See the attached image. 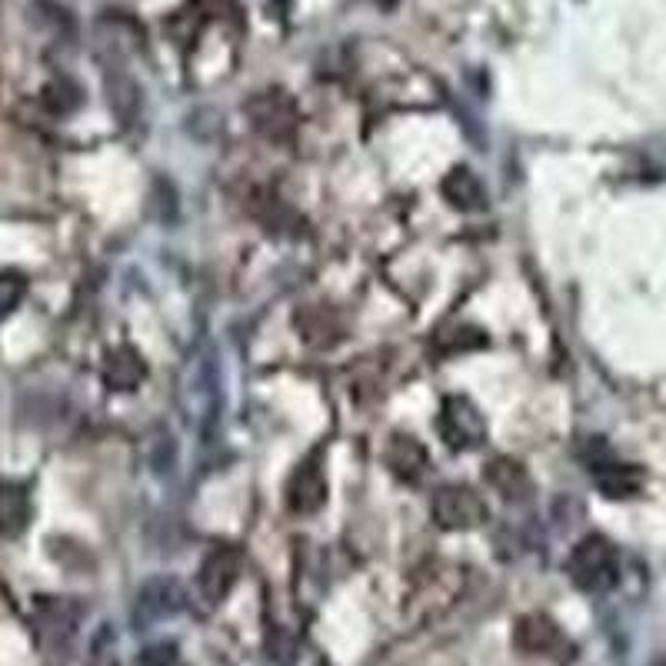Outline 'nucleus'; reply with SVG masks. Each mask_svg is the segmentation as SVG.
Returning <instances> with one entry per match:
<instances>
[{"label":"nucleus","mask_w":666,"mask_h":666,"mask_svg":"<svg viewBox=\"0 0 666 666\" xmlns=\"http://www.w3.org/2000/svg\"><path fill=\"white\" fill-rule=\"evenodd\" d=\"M107 91H110V107L117 110V117H120L123 123H130L133 117H138V107H141L138 84H133L127 74L107 78Z\"/></svg>","instance_id":"nucleus-15"},{"label":"nucleus","mask_w":666,"mask_h":666,"mask_svg":"<svg viewBox=\"0 0 666 666\" xmlns=\"http://www.w3.org/2000/svg\"><path fill=\"white\" fill-rule=\"evenodd\" d=\"M147 377V364L138 350L130 347H120V350H110L107 360H104V380L110 390H133L141 386V380Z\"/></svg>","instance_id":"nucleus-9"},{"label":"nucleus","mask_w":666,"mask_h":666,"mask_svg":"<svg viewBox=\"0 0 666 666\" xmlns=\"http://www.w3.org/2000/svg\"><path fill=\"white\" fill-rule=\"evenodd\" d=\"M487 484L503 497V500H523V497H530V490H533V480H530V474H526V466L523 463H516V460H510V456H497L490 466H487Z\"/></svg>","instance_id":"nucleus-7"},{"label":"nucleus","mask_w":666,"mask_h":666,"mask_svg":"<svg viewBox=\"0 0 666 666\" xmlns=\"http://www.w3.org/2000/svg\"><path fill=\"white\" fill-rule=\"evenodd\" d=\"M27 523H31L27 490L17 484H4L0 487V533H4V537H17Z\"/></svg>","instance_id":"nucleus-13"},{"label":"nucleus","mask_w":666,"mask_h":666,"mask_svg":"<svg viewBox=\"0 0 666 666\" xmlns=\"http://www.w3.org/2000/svg\"><path fill=\"white\" fill-rule=\"evenodd\" d=\"M27 297V277L17 271H0V320L11 317Z\"/></svg>","instance_id":"nucleus-16"},{"label":"nucleus","mask_w":666,"mask_h":666,"mask_svg":"<svg viewBox=\"0 0 666 666\" xmlns=\"http://www.w3.org/2000/svg\"><path fill=\"white\" fill-rule=\"evenodd\" d=\"M430 513L443 530H466L487 520V503L471 487H443L433 493Z\"/></svg>","instance_id":"nucleus-2"},{"label":"nucleus","mask_w":666,"mask_h":666,"mask_svg":"<svg viewBox=\"0 0 666 666\" xmlns=\"http://www.w3.org/2000/svg\"><path fill=\"white\" fill-rule=\"evenodd\" d=\"M386 463H390V471L396 477L417 480L424 474V466H427V453L414 437H393L390 447H386Z\"/></svg>","instance_id":"nucleus-12"},{"label":"nucleus","mask_w":666,"mask_h":666,"mask_svg":"<svg viewBox=\"0 0 666 666\" xmlns=\"http://www.w3.org/2000/svg\"><path fill=\"white\" fill-rule=\"evenodd\" d=\"M443 197L456 211H480L487 204V187L480 183L477 174H471L466 167H456L443 180Z\"/></svg>","instance_id":"nucleus-10"},{"label":"nucleus","mask_w":666,"mask_h":666,"mask_svg":"<svg viewBox=\"0 0 666 666\" xmlns=\"http://www.w3.org/2000/svg\"><path fill=\"white\" fill-rule=\"evenodd\" d=\"M440 437L447 440V447L466 450V447H477L487 437V424L471 400L450 396L440 411Z\"/></svg>","instance_id":"nucleus-3"},{"label":"nucleus","mask_w":666,"mask_h":666,"mask_svg":"<svg viewBox=\"0 0 666 666\" xmlns=\"http://www.w3.org/2000/svg\"><path fill=\"white\" fill-rule=\"evenodd\" d=\"M250 117H253V127L263 133V138H271V141H287L294 127H297V110L294 104L284 97V94H260L247 104Z\"/></svg>","instance_id":"nucleus-4"},{"label":"nucleus","mask_w":666,"mask_h":666,"mask_svg":"<svg viewBox=\"0 0 666 666\" xmlns=\"http://www.w3.org/2000/svg\"><path fill=\"white\" fill-rule=\"evenodd\" d=\"M596 487L604 490L607 497H633L640 490V471L630 463H617V460H593L590 463Z\"/></svg>","instance_id":"nucleus-8"},{"label":"nucleus","mask_w":666,"mask_h":666,"mask_svg":"<svg viewBox=\"0 0 666 666\" xmlns=\"http://www.w3.org/2000/svg\"><path fill=\"white\" fill-rule=\"evenodd\" d=\"M44 104L53 114H71L81 104V87L71 84V81H53V84L44 87Z\"/></svg>","instance_id":"nucleus-17"},{"label":"nucleus","mask_w":666,"mask_h":666,"mask_svg":"<svg viewBox=\"0 0 666 666\" xmlns=\"http://www.w3.org/2000/svg\"><path fill=\"white\" fill-rule=\"evenodd\" d=\"M570 576L586 593H604L620 580V560L610 540L604 537H586L570 554Z\"/></svg>","instance_id":"nucleus-1"},{"label":"nucleus","mask_w":666,"mask_h":666,"mask_svg":"<svg viewBox=\"0 0 666 666\" xmlns=\"http://www.w3.org/2000/svg\"><path fill=\"white\" fill-rule=\"evenodd\" d=\"M480 347H487V333L477 330V326H450V330H440L437 341H433V350L447 354V357H456V354H466V350H480Z\"/></svg>","instance_id":"nucleus-14"},{"label":"nucleus","mask_w":666,"mask_h":666,"mask_svg":"<svg viewBox=\"0 0 666 666\" xmlns=\"http://www.w3.org/2000/svg\"><path fill=\"white\" fill-rule=\"evenodd\" d=\"M513 640H516V646L523 650V653H550V650H557L563 640H560V630L547 620V617H540V614H533V617H523L520 623H516V630H513Z\"/></svg>","instance_id":"nucleus-11"},{"label":"nucleus","mask_w":666,"mask_h":666,"mask_svg":"<svg viewBox=\"0 0 666 666\" xmlns=\"http://www.w3.org/2000/svg\"><path fill=\"white\" fill-rule=\"evenodd\" d=\"M326 500V477H323V466L317 460H307L300 463L294 477H290V487H287V507L294 513H313L320 510Z\"/></svg>","instance_id":"nucleus-6"},{"label":"nucleus","mask_w":666,"mask_h":666,"mask_svg":"<svg viewBox=\"0 0 666 666\" xmlns=\"http://www.w3.org/2000/svg\"><path fill=\"white\" fill-rule=\"evenodd\" d=\"M240 576V554L234 547H217L207 554L204 567H200V593L211 604H221V599L230 593V586Z\"/></svg>","instance_id":"nucleus-5"}]
</instances>
